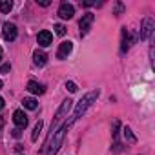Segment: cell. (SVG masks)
Listing matches in <instances>:
<instances>
[{"label":"cell","instance_id":"44dd1931","mask_svg":"<svg viewBox=\"0 0 155 155\" xmlns=\"http://www.w3.org/2000/svg\"><path fill=\"white\" fill-rule=\"evenodd\" d=\"M0 71H2V73H6V71H9V64H6V66H2V68H0Z\"/></svg>","mask_w":155,"mask_h":155},{"label":"cell","instance_id":"d4e9b609","mask_svg":"<svg viewBox=\"0 0 155 155\" xmlns=\"http://www.w3.org/2000/svg\"><path fill=\"white\" fill-rule=\"evenodd\" d=\"M0 90H2V81H0Z\"/></svg>","mask_w":155,"mask_h":155},{"label":"cell","instance_id":"d6986e66","mask_svg":"<svg viewBox=\"0 0 155 155\" xmlns=\"http://www.w3.org/2000/svg\"><path fill=\"white\" fill-rule=\"evenodd\" d=\"M66 90H69L71 93H75L79 88H77V84H75V82H71V81H69V82H66Z\"/></svg>","mask_w":155,"mask_h":155},{"label":"cell","instance_id":"ba28073f","mask_svg":"<svg viewBox=\"0 0 155 155\" xmlns=\"http://www.w3.org/2000/svg\"><path fill=\"white\" fill-rule=\"evenodd\" d=\"M13 122L17 124V128H26L28 126V115L22 110H17L13 113Z\"/></svg>","mask_w":155,"mask_h":155},{"label":"cell","instance_id":"4fadbf2b","mask_svg":"<svg viewBox=\"0 0 155 155\" xmlns=\"http://www.w3.org/2000/svg\"><path fill=\"white\" fill-rule=\"evenodd\" d=\"M22 104H24V108H28V110H37V108H38V102H37L33 97H26V99L22 101Z\"/></svg>","mask_w":155,"mask_h":155},{"label":"cell","instance_id":"9a60e30c","mask_svg":"<svg viewBox=\"0 0 155 155\" xmlns=\"http://www.w3.org/2000/svg\"><path fill=\"white\" fill-rule=\"evenodd\" d=\"M13 9V2L11 0H2V2H0V11L2 13H9Z\"/></svg>","mask_w":155,"mask_h":155},{"label":"cell","instance_id":"6da1fadb","mask_svg":"<svg viewBox=\"0 0 155 155\" xmlns=\"http://www.w3.org/2000/svg\"><path fill=\"white\" fill-rule=\"evenodd\" d=\"M99 95H101V91H99V90L86 93V95L79 101V104H77V108H75V111H73V115H71V119H69L68 122H69V124H73L77 119L81 117V115H84V113H86V110H88V108H90V106L97 101V99H99Z\"/></svg>","mask_w":155,"mask_h":155},{"label":"cell","instance_id":"8992f818","mask_svg":"<svg viewBox=\"0 0 155 155\" xmlns=\"http://www.w3.org/2000/svg\"><path fill=\"white\" fill-rule=\"evenodd\" d=\"M151 33H153V18H146L142 22V28H140V40L150 38Z\"/></svg>","mask_w":155,"mask_h":155},{"label":"cell","instance_id":"ac0fdd59","mask_svg":"<svg viewBox=\"0 0 155 155\" xmlns=\"http://www.w3.org/2000/svg\"><path fill=\"white\" fill-rule=\"evenodd\" d=\"M55 33L62 37V35H66V28H64L62 24H55Z\"/></svg>","mask_w":155,"mask_h":155},{"label":"cell","instance_id":"52a82bcc","mask_svg":"<svg viewBox=\"0 0 155 155\" xmlns=\"http://www.w3.org/2000/svg\"><path fill=\"white\" fill-rule=\"evenodd\" d=\"M37 42H38V46H42V48H48V46H51V42H53V35L49 33V31H40L38 33V37H37Z\"/></svg>","mask_w":155,"mask_h":155},{"label":"cell","instance_id":"7c38bea8","mask_svg":"<svg viewBox=\"0 0 155 155\" xmlns=\"http://www.w3.org/2000/svg\"><path fill=\"white\" fill-rule=\"evenodd\" d=\"M33 60H35V64H37L38 68H42V66L48 62V57H46L44 51H38V49H37V51L33 53Z\"/></svg>","mask_w":155,"mask_h":155},{"label":"cell","instance_id":"7a4b0ae2","mask_svg":"<svg viewBox=\"0 0 155 155\" xmlns=\"http://www.w3.org/2000/svg\"><path fill=\"white\" fill-rule=\"evenodd\" d=\"M69 126H71L69 122H64L60 128H57V131L49 137V142L46 144V146H48V153H46V155H57V151H58L60 144L64 142V137H66V133H68Z\"/></svg>","mask_w":155,"mask_h":155},{"label":"cell","instance_id":"ffe728a7","mask_svg":"<svg viewBox=\"0 0 155 155\" xmlns=\"http://www.w3.org/2000/svg\"><path fill=\"white\" fill-rule=\"evenodd\" d=\"M37 4H40V6H49V0H37Z\"/></svg>","mask_w":155,"mask_h":155},{"label":"cell","instance_id":"30bf717a","mask_svg":"<svg viewBox=\"0 0 155 155\" xmlns=\"http://www.w3.org/2000/svg\"><path fill=\"white\" fill-rule=\"evenodd\" d=\"M71 49H73V44L68 40V42H62L60 46H58V51H57V57L58 58H66L69 53H71Z\"/></svg>","mask_w":155,"mask_h":155},{"label":"cell","instance_id":"277c9868","mask_svg":"<svg viewBox=\"0 0 155 155\" xmlns=\"http://www.w3.org/2000/svg\"><path fill=\"white\" fill-rule=\"evenodd\" d=\"M93 20H95V15H93V13H86V15H82L81 22H79V28H81V35H82V37L90 31V28H91Z\"/></svg>","mask_w":155,"mask_h":155},{"label":"cell","instance_id":"8fae6325","mask_svg":"<svg viewBox=\"0 0 155 155\" xmlns=\"http://www.w3.org/2000/svg\"><path fill=\"white\" fill-rule=\"evenodd\" d=\"M28 91H31L33 95H42L46 90H44L42 84H38V82H35V81H29V82H28Z\"/></svg>","mask_w":155,"mask_h":155},{"label":"cell","instance_id":"3957f363","mask_svg":"<svg viewBox=\"0 0 155 155\" xmlns=\"http://www.w3.org/2000/svg\"><path fill=\"white\" fill-rule=\"evenodd\" d=\"M71 102H73V101L66 99V101L60 104V108L57 110V113H55V119H53V122H51V133H49V137H51V135L57 131V126H58V124L64 120V117H66V115H68V111L71 110Z\"/></svg>","mask_w":155,"mask_h":155},{"label":"cell","instance_id":"5bb4252c","mask_svg":"<svg viewBox=\"0 0 155 155\" xmlns=\"http://www.w3.org/2000/svg\"><path fill=\"white\" fill-rule=\"evenodd\" d=\"M130 44H131V40L128 38V31H126V28L122 29V46H120V49L122 51H128L130 49Z\"/></svg>","mask_w":155,"mask_h":155},{"label":"cell","instance_id":"9c48e42d","mask_svg":"<svg viewBox=\"0 0 155 155\" xmlns=\"http://www.w3.org/2000/svg\"><path fill=\"white\" fill-rule=\"evenodd\" d=\"M4 38L6 40H9V42H13L15 38H17V26L15 24H11V22H8L6 26H4Z\"/></svg>","mask_w":155,"mask_h":155},{"label":"cell","instance_id":"7402d4cb","mask_svg":"<svg viewBox=\"0 0 155 155\" xmlns=\"http://www.w3.org/2000/svg\"><path fill=\"white\" fill-rule=\"evenodd\" d=\"M2 108H4V99L0 97V110H2Z\"/></svg>","mask_w":155,"mask_h":155},{"label":"cell","instance_id":"2e32d148","mask_svg":"<svg viewBox=\"0 0 155 155\" xmlns=\"http://www.w3.org/2000/svg\"><path fill=\"white\" fill-rule=\"evenodd\" d=\"M40 131H42V120H38V122L35 124V128H33V133H31V139H33V140H38V135H40Z\"/></svg>","mask_w":155,"mask_h":155},{"label":"cell","instance_id":"e0dca14e","mask_svg":"<svg viewBox=\"0 0 155 155\" xmlns=\"http://www.w3.org/2000/svg\"><path fill=\"white\" fill-rule=\"evenodd\" d=\"M122 131H124V137H126V139H128L130 142H135V140H137V137H135V135L131 133V130H130V128H124Z\"/></svg>","mask_w":155,"mask_h":155},{"label":"cell","instance_id":"603a6c76","mask_svg":"<svg viewBox=\"0 0 155 155\" xmlns=\"http://www.w3.org/2000/svg\"><path fill=\"white\" fill-rule=\"evenodd\" d=\"M2 126H4V120H2V117H0V131H2Z\"/></svg>","mask_w":155,"mask_h":155},{"label":"cell","instance_id":"cb8c5ba5","mask_svg":"<svg viewBox=\"0 0 155 155\" xmlns=\"http://www.w3.org/2000/svg\"><path fill=\"white\" fill-rule=\"evenodd\" d=\"M0 58H2V48H0Z\"/></svg>","mask_w":155,"mask_h":155},{"label":"cell","instance_id":"5b68a950","mask_svg":"<svg viewBox=\"0 0 155 155\" xmlns=\"http://www.w3.org/2000/svg\"><path fill=\"white\" fill-rule=\"evenodd\" d=\"M73 15H75V8H73L71 4H68V2L60 4V8H58V17H60V18L69 20V18H73Z\"/></svg>","mask_w":155,"mask_h":155}]
</instances>
